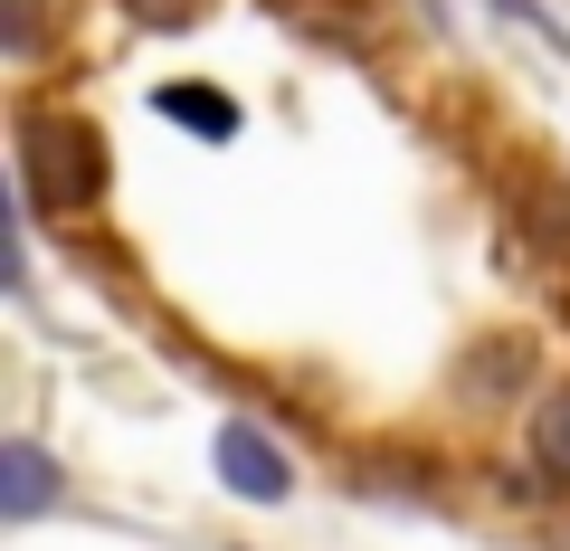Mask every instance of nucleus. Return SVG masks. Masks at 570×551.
I'll return each instance as SVG.
<instances>
[{"label":"nucleus","instance_id":"nucleus-1","mask_svg":"<svg viewBox=\"0 0 570 551\" xmlns=\"http://www.w3.org/2000/svg\"><path fill=\"white\" fill-rule=\"evenodd\" d=\"M20 200L29 209L105 200V134L86 115H20Z\"/></svg>","mask_w":570,"mask_h":551},{"label":"nucleus","instance_id":"nucleus-7","mask_svg":"<svg viewBox=\"0 0 570 551\" xmlns=\"http://www.w3.org/2000/svg\"><path fill=\"white\" fill-rule=\"evenodd\" d=\"M124 10H134V20H153V29H190L209 0H124Z\"/></svg>","mask_w":570,"mask_h":551},{"label":"nucleus","instance_id":"nucleus-6","mask_svg":"<svg viewBox=\"0 0 570 551\" xmlns=\"http://www.w3.org/2000/svg\"><path fill=\"white\" fill-rule=\"evenodd\" d=\"M532 447H542V466L570 475V390H551V400H542V419H532Z\"/></svg>","mask_w":570,"mask_h":551},{"label":"nucleus","instance_id":"nucleus-4","mask_svg":"<svg viewBox=\"0 0 570 551\" xmlns=\"http://www.w3.org/2000/svg\"><path fill=\"white\" fill-rule=\"evenodd\" d=\"M153 105H163L171 124H190V134H200V144H228V134H238V105H228L219 86H200V77L163 86V96H153Z\"/></svg>","mask_w":570,"mask_h":551},{"label":"nucleus","instance_id":"nucleus-5","mask_svg":"<svg viewBox=\"0 0 570 551\" xmlns=\"http://www.w3.org/2000/svg\"><path fill=\"white\" fill-rule=\"evenodd\" d=\"M523 228L551 247V257H570V190L561 181H523Z\"/></svg>","mask_w":570,"mask_h":551},{"label":"nucleus","instance_id":"nucleus-2","mask_svg":"<svg viewBox=\"0 0 570 551\" xmlns=\"http://www.w3.org/2000/svg\"><path fill=\"white\" fill-rule=\"evenodd\" d=\"M209 456H219V475H228V485L247 494V504H285V494H295V466H285V456L266 447V437L247 429V419H228V429H219V447H209Z\"/></svg>","mask_w":570,"mask_h":551},{"label":"nucleus","instance_id":"nucleus-3","mask_svg":"<svg viewBox=\"0 0 570 551\" xmlns=\"http://www.w3.org/2000/svg\"><path fill=\"white\" fill-rule=\"evenodd\" d=\"M48 504H58V466H48L29 437H10V447H0V513L29 523V513H48Z\"/></svg>","mask_w":570,"mask_h":551}]
</instances>
